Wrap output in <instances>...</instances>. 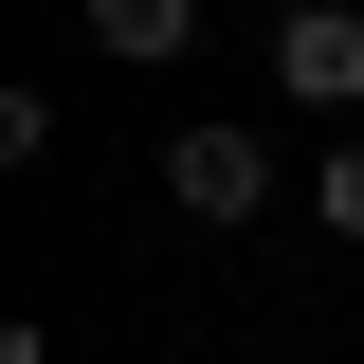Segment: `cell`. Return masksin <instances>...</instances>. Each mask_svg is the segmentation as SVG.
Wrapping results in <instances>:
<instances>
[{
    "mask_svg": "<svg viewBox=\"0 0 364 364\" xmlns=\"http://www.w3.org/2000/svg\"><path fill=\"white\" fill-rule=\"evenodd\" d=\"M164 200H182L200 237L273 219V128H164Z\"/></svg>",
    "mask_w": 364,
    "mask_h": 364,
    "instance_id": "6da1fadb",
    "label": "cell"
},
{
    "mask_svg": "<svg viewBox=\"0 0 364 364\" xmlns=\"http://www.w3.org/2000/svg\"><path fill=\"white\" fill-rule=\"evenodd\" d=\"M310 219H328V237H346V255H364V128H346V146H328V164H310Z\"/></svg>",
    "mask_w": 364,
    "mask_h": 364,
    "instance_id": "277c9868",
    "label": "cell"
},
{
    "mask_svg": "<svg viewBox=\"0 0 364 364\" xmlns=\"http://www.w3.org/2000/svg\"><path fill=\"white\" fill-rule=\"evenodd\" d=\"M273 91L291 109H364V0H291L273 18Z\"/></svg>",
    "mask_w": 364,
    "mask_h": 364,
    "instance_id": "7a4b0ae2",
    "label": "cell"
},
{
    "mask_svg": "<svg viewBox=\"0 0 364 364\" xmlns=\"http://www.w3.org/2000/svg\"><path fill=\"white\" fill-rule=\"evenodd\" d=\"M182 37H200V0H91V55H128V73H164Z\"/></svg>",
    "mask_w": 364,
    "mask_h": 364,
    "instance_id": "3957f363",
    "label": "cell"
}]
</instances>
